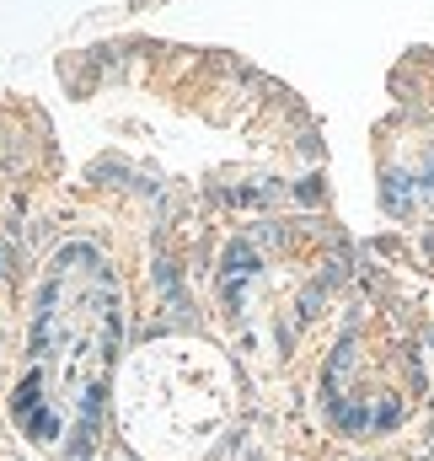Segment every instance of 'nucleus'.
Returning a JSON list of instances; mask_svg holds the SVG:
<instances>
[{"instance_id":"obj_1","label":"nucleus","mask_w":434,"mask_h":461,"mask_svg":"<svg viewBox=\"0 0 434 461\" xmlns=\"http://www.w3.org/2000/svg\"><path fill=\"white\" fill-rule=\"evenodd\" d=\"M118 328L123 312L108 258L86 241L59 247L38 290L27 365L11 392V419L38 451L65 461L92 451L118 365Z\"/></svg>"}]
</instances>
